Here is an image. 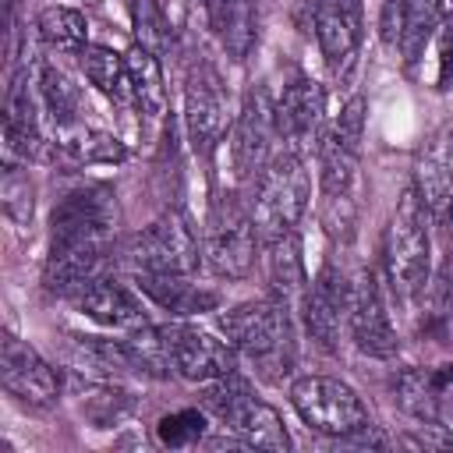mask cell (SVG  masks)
<instances>
[{
  "mask_svg": "<svg viewBox=\"0 0 453 453\" xmlns=\"http://www.w3.org/2000/svg\"><path fill=\"white\" fill-rule=\"evenodd\" d=\"M219 329L262 379L283 382V375L294 368V322L287 301L262 297L237 304L219 319Z\"/></svg>",
  "mask_w": 453,
  "mask_h": 453,
  "instance_id": "1",
  "label": "cell"
},
{
  "mask_svg": "<svg viewBox=\"0 0 453 453\" xmlns=\"http://www.w3.org/2000/svg\"><path fill=\"white\" fill-rule=\"evenodd\" d=\"M308 195H311V180H308L301 152L294 149L276 152L255 177L251 219H255L258 237L273 241V237L290 234L308 209Z\"/></svg>",
  "mask_w": 453,
  "mask_h": 453,
  "instance_id": "2",
  "label": "cell"
},
{
  "mask_svg": "<svg viewBox=\"0 0 453 453\" xmlns=\"http://www.w3.org/2000/svg\"><path fill=\"white\" fill-rule=\"evenodd\" d=\"M202 407L219 425H226L244 446H258V449H287L290 446L280 414L265 400H258L237 372L209 382V389L202 393Z\"/></svg>",
  "mask_w": 453,
  "mask_h": 453,
  "instance_id": "3",
  "label": "cell"
},
{
  "mask_svg": "<svg viewBox=\"0 0 453 453\" xmlns=\"http://www.w3.org/2000/svg\"><path fill=\"white\" fill-rule=\"evenodd\" d=\"M290 403L311 432L333 439H357L372 428L365 400L340 379L329 375H304L290 386Z\"/></svg>",
  "mask_w": 453,
  "mask_h": 453,
  "instance_id": "4",
  "label": "cell"
},
{
  "mask_svg": "<svg viewBox=\"0 0 453 453\" xmlns=\"http://www.w3.org/2000/svg\"><path fill=\"white\" fill-rule=\"evenodd\" d=\"M386 276L400 294H418L428 280V230H425V205L414 188H407L393 209L386 230Z\"/></svg>",
  "mask_w": 453,
  "mask_h": 453,
  "instance_id": "5",
  "label": "cell"
},
{
  "mask_svg": "<svg viewBox=\"0 0 453 453\" xmlns=\"http://www.w3.org/2000/svg\"><path fill=\"white\" fill-rule=\"evenodd\" d=\"M117 223V202L110 188L67 191L50 219V248H110Z\"/></svg>",
  "mask_w": 453,
  "mask_h": 453,
  "instance_id": "6",
  "label": "cell"
},
{
  "mask_svg": "<svg viewBox=\"0 0 453 453\" xmlns=\"http://www.w3.org/2000/svg\"><path fill=\"white\" fill-rule=\"evenodd\" d=\"M124 262L134 273H177L198 269V241L180 212H163L124 244Z\"/></svg>",
  "mask_w": 453,
  "mask_h": 453,
  "instance_id": "7",
  "label": "cell"
},
{
  "mask_svg": "<svg viewBox=\"0 0 453 453\" xmlns=\"http://www.w3.org/2000/svg\"><path fill=\"white\" fill-rule=\"evenodd\" d=\"M255 244H258V230L251 212H244L237 202H216L202 244L209 269L223 280H244L255 265Z\"/></svg>",
  "mask_w": 453,
  "mask_h": 453,
  "instance_id": "8",
  "label": "cell"
},
{
  "mask_svg": "<svg viewBox=\"0 0 453 453\" xmlns=\"http://www.w3.org/2000/svg\"><path fill=\"white\" fill-rule=\"evenodd\" d=\"M226 96L223 81L216 78L212 67H191L188 71V88H184V127L188 142L198 156H212V149L226 134Z\"/></svg>",
  "mask_w": 453,
  "mask_h": 453,
  "instance_id": "9",
  "label": "cell"
},
{
  "mask_svg": "<svg viewBox=\"0 0 453 453\" xmlns=\"http://www.w3.org/2000/svg\"><path fill=\"white\" fill-rule=\"evenodd\" d=\"M347 329H350V340L361 354H372V357H393L396 354V329L389 322L375 273H361L350 283Z\"/></svg>",
  "mask_w": 453,
  "mask_h": 453,
  "instance_id": "10",
  "label": "cell"
},
{
  "mask_svg": "<svg viewBox=\"0 0 453 453\" xmlns=\"http://www.w3.org/2000/svg\"><path fill=\"white\" fill-rule=\"evenodd\" d=\"M170 361L188 382H216L237 372V347L195 326H170Z\"/></svg>",
  "mask_w": 453,
  "mask_h": 453,
  "instance_id": "11",
  "label": "cell"
},
{
  "mask_svg": "<svg viewBox=\"0 0 453 453\" xmlns=\"http://www.w3.org/2000/svg\"><path fill=\"white\" fill-rule=\"evenodd\" d=\"M315 39L326 67L343 78L365 39L361 0H315Z\"/></svg>",
  "mask_w": 453,
  "mask_h": 453,
  "instance_id": "12",
  "label": "cell"
},
{
  "mask_svg": "<svg viewBox=\"0 0 453 453\" xmlns=\"http://www.w3.org/2000/svg\"><path fill=\"white\" fill-rule=\"evenodd\" d=\"M276 134V117H273V103L265 99V92H248L244 106L234 120L230 131V163H234V177L248 180L258 177V170L269 163V142Z\"/></svg>",
  "mask_w": 453,
  "mask_h": 453,
  "instance_id": "13",
  "label": "cell"
},
{
  "mask_svg": "<svg viewBox=\"0 0 453 453\" xmlns=\"http://www.w3.org/2000/svg\"><path fill=\"white\" fill-rule=\"evenodd\" d=\"M0 379H4V389L28 407H50L60 393L57 372L39 357L35 347H28L11 333L4 336V347H0Z\"/></svg>",
  "mask_w": 453,
  "mask_h": 453,
  "instance_id": "14",
  "label": "cell"
},
{
  "mask_svg": "<svg viewBox=\"0 0 453 453\" xmlns=\"http://www.w3.org/2000/svg\"><path fill=\"white\" fill-rule=\"evenodd\" d=\"M276 117V134L287 142V149L301 152L319 138V127L326 120V88L311 78H297L283 88V96L273 106Z\"/></svg>",
  "mask_w": 453,
  "mask_h": 453,
  "instance_id": "15",
  "label": "cell"
},
{
  "mask_svg": "<svg viewBox=\"0 0 453 453\" xmlns=\"http://www.w3.org/2000/svg\"><path fill=\"white\" fill-rule=\"evenodd\" d=\"M347 297H350V283L333 269L322 265L315 283H308L304 297H301V311H304V326L311 333V340L326 350L336 347L340 336V319H347Z\"/></svg>",
  "mask_w": 453,
  "mask_h": 453,
  "instance_id": "16",
  "label": "cell"
},
{
  "mask_svg": "<svg viewBox=\"0 0 453 453\" xmlns=\"http://www.w3.org/2000/svg\"><path fill=\"white\" fill-rule=\"evenodd\" d=\"M414 191L435 219H453V131H439L414 163Z\"/></svg>",
  "mask_w": 453,
  "mask_h": 453,
  "instance_id": "17",
  "label": "cell"
},
{
  "mask_svg": "<svg viewBox=\"0 0 453 453\" xmlns=\"http://www.w3.org/2000/svg\"><path fill=\"white\" fill-rule=\"evenodd\" d=\"M74 304L81 315H88L92 322L106 326V329H142L149 326V315H145V304L134 290H127L120 280H110V276H99L92 280L81 294H74Z\"/></svg>",
  "mask_w": 453,
  "mask_h": 453,
  "instance_id": "18",
  "label": "cell"
},
{
  "mask_svg": "<svg viewBox=\"0 0 453 453\" xmlns=\"http://www.w3.org/2000/svg\"><path fill=\"white\" fill-rule=\"evenodd\" d=\"M4 138L11 152H21L25 159H50V142L39 127V113H35V99L25 78H14L11 92H7V110H4Z\"/></svg>",
  "mask_w": 453,
  "mask_h": 453,
  "instance_id": "19",
  "label": "cell"
},
{
  "mask_svg": "<svg viewBox=\"0 0 453 453\" xmlns=\"http://www.w3.org/2000/svg\"><path fill=\"white\" fill-rule=\"evenodd\" d=\"M134 283L149 301H156L170 315H202L219 304L216 290H205L177 273H134Z\"/></svg>",
  "mask_w": 453,
  "mask_h": 453,
  "instance_id": "20",
  "label": "cell"
},
{
  "mask_svg": "<svg viewBox=\"0 0 453 453\" xmlns=\"http://www.w3.org/2000/svg\"><path fill=\"white\" fill-rule=\"evenodd\" d=\"M209 28L230 60H244L258 35V0H205Z\"/></svg>",
  "mask_w": 453,
  "mask_h": 453,
  "instance_id": "21",
  "label": "cell"
},
{
  "mask_svg": "<svg viewBox=\"0 0 453 453\" xmlns=\"http://www.w3.org/2000/svg\"><path fill=\"white\" fill-rule=\"evenodd\" d=\"M124 64H127V78H131V103L142 110V117L159 120L166 113V85H163L159 57L134 42L124 53Z\"/></svg>",
  "mask_w": 453,
  "mask_h": 453,
  "instance_id": "22",
  "label": "cell"
},
{
  "mask_svg": "<svg viewBox=\"0 0 453 453\" xmlns=\"http://www.w3.org/2000/svg\"><path fill=\"white\" fill-rule=\"evenodd\" d=\"M357 152H361V145L340 138L333 127L319 142V177H322V195L329 202H336L350 191L354 170H357Z\"/></svg>",
  "mask_w": 453,
  "mask_h": 453,
  "instance_id": "23",
  "label": "cell"
},
{
  "mask_svg": "<svg viewBox=\"0 0 453 453\" xmlns=\"http://www.w3.org/2000/svg\"><path fill=\"white\" fill-rule=\"evenodd\" d=\"M269 244V283L276 290L280 301H290V297H304L308 290V280H304V258H301V241L297 234H283V237H273L265 241Z\"/></svg>",
  "mask_w": 453,
  "mask_h": 453,
  "instance_id": "24",
  "label": "cell"
},
{
  "mask_svg": "<svg viewBox=\"0 0 453 453\" xmlns=\"http://www.w3.org/2000/svg\"><path fill=\"white\" fill-rule=\"evenodd\" d=\"M53 145H57V152H64L74 163H120L124 159V145L113 134L96 131L81 120L71 127H60Z\"/></svg>",
  "mask_w": 453,
  "mask_h": 453,
  "instance_id": "25",
  "label": "cell"
},
{
  "mask_svg": "<svg viewBox=\"0 0 453 453\" xmlns=\"http://www.w3.org/2000/svg\"><path fill=\"white\" fill-rule=\"evenodd\" d=\"M78 57H81V71L96 85V92H103L110 103H127L131 99V78H127L124 57H117L106 46H85Z\"/></svg>",
  "mask_w": 453,
  "mask_h": 453,
  "instance_id": "26",
  "label": "cell"
},
{
  "mask_svg": "<svg viewBox=\"0 0 453 453\" xmlns=\"http://www.w3.org/2000/svg\"><path fill=\"white\" fill-rule=\"evenodd\" d=\"M435 28H439V0H403V28H400L396 50L407 71L425 57Z\"/></svg>",
  "mask_w": 453,
  "mask_h": 453,
  "instance_id": "27",
  "label": "cell"
},
{
  "mask_svg": "<svg viewBox=\"0 0 453 453\" xmlns=\"http://www.w3.org/2000/svg\"><path fill=\"white\" fill-rule=\"evenodd\" d=\"M35 85H39L42 110L50 113V120H53L57 131H60V127H71V124L81 120V96H78V88L67 81L64 71H57L53 64H39V78H35Z\"/></svg>",
  "mask_w": 453,
  "mask_h": 453,
  "instance_id": "28",
  "label": "cell"
},
{
  "mask_svg": "<svg viewBox=\"0 0 453 453\" xmlns=\"http://www.w3.org/2000/svg\"><path fill=\"white\" fill-rule=\"evenodd\" d=\"M39 35L50 50L81 53L88 42V21L74 7H46L39 14Z\"/></svg>",
  "mask_w": 453,
  "mask_h": 453,
  "instance_id": "29",
  "label": "cell"
},
{
  "mask_svg": "<svg viewBox=\"0 0 453 453\" xmlns=\"http://www.w3.org/2000/svg\"><path fill=\"white\" fill-rule=\"evenodd\" d=\"M396 396H400V407L421 421H432L439 414V382H435V372H425V368H411L396 379Z\"/></svg>",
  "mask_w": 453,
  "mask_h": 453,
  "instance_id": "30",
  "label": "cell"
},
{
  "mask_svg": "<svg viewBox=\"0 0 453 453\" xmlns=\"http://www.w3.org/2000/svg\"><path fill=\"white\" fill-rule=\"evenodd\" d=\"M131 21H134L138 46L152 50L156 57H163L173 46V28H170V18L159 7V0H131Z\"/></svg>",
  "mask_w": 453,
  "mask_h": 453,
  "instance_id": "31",
  "label": "cell"
},
{
  "mask_svg": "<svg viewBox=\"0 0 453 453\" xmlns=\"http://www.w3.org/2000/svg\"><path fill=\"white\" fill-rule=\"evenodd\" d=\"M202 435H205V414L202 411H177V414L159 418V425H156V439L170 449L195 446V442H202Z\"/></svg>",
  "mask_w": 453,
  "mask_h": 453,
  "instance_id": "32",
  "label": "cell"
},
{
  "mask_svg": "<svg viewBox=\"0 0 453 453\" xmlns=\"http://www.w3.org/2000/svg\"><path fill=\"white\" fill-rule=\"evenodd\" d=\"M4 209H7V216L14 223H28L32 219V184L14 166H7V173H4Z\"/></svg>",
  "mask_w": 453,
  "mask_h": 453,
  "instance_id": "33",
  "label": "cell"
},
{
  "mask_svg": "<svg viewBox=\"0 0 453 453\" xmlns=\"http://www.w3.org/2000/svg\"><path fill=\"white\" fill-rule=\"evenodd\" d=\"M403 28V0H382V18H379V35L389 50H396Z\"/></svg>",
  "mask_w": 453,
  "mask_h": 453,
  "instance_id": "34",
  "label": "cell"
},
{
  "mask_svg": "<svg viewBox=\"0 0 453 453\" xmlns=\"http://www.w3.org/2000/svg\"><path fill=\"white\" fill-rule=\"evenodd\" d=\"M453 78V18L439 32V88H446Z\"/></svg>",
  "mask_w": 453,
  "mask_h": 453,
  "instance_id": "35",
  "label": "cell"
},
{
  "mask_svg": "<svg viewBox=\"0 0 453 453\" xmlns=\"http://www.w3.org/2000/svg\"><path fill=\"white\" fill-rule=\"evenodd\" d=\"M449 4H453V0H449Z\"/></svg>",
  "mask_w": 453,
  "mask_h": 453,
  "instance_id": "36",
  "label": "cell"
},
{
  "mask_svg": "<svg viewBox=\"0 0 453 453\" xmlns=\"http://www.w3.org/2000/svg\"><path fill=\"white\" fill-rule=\"evenodd\" d=\"M202 4H205V0H202Z\"/></svg>",
  "mask_w": 453,
  "mask_h": 453,
  "instance_id": "37",
  "label": "cell"
}]
</instances>
